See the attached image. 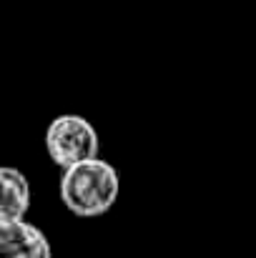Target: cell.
Segmentation results:
<instances>
[{
    "label": "cell",
    "mask_w": 256,
    "mask_h": 258,
    "mask_svg": "<svg viewBox=\"0 0 256 258\" xmlns=\"http://www.w3.org/2000/svg\"><path fill=\"white\" fill-rule=\"evenodd\" d=\"M61 203L78 218H98L108 213L121 196V175L106 158H90L61 171Z\"/></svg>",
    "instance_id": "obj_1"
},
{
    "label": "cell",
    "mask_w": 256,
    "mask_h": 258,
    "mask_svg": "<svg viewBox=\"0 0 256 258\" xmlns=\"http://www.w3.org/2000/svg\"><path fill=\"white\" fill-rule=\"evenodd\" d=\"M45 153L53 166L66 171L100 156V136L85 115L63 113L45 128Z\"/></svg>",
    "instance_id": "obj_2"
},
{
    "label": "cell",
    "mask_w": 256,
    "mask_h": 258,
    "mask_svg": "<svg viewBox=\"0 0 256 258\" xmlns=\"http://www.w3.org/2000/svg\"><path fill=\"white\" fill-rule=\"evenodd\" d=\"M0 258H53V248L35 223H0Z\"/></svg>",
    "instance_id": "obj_3"
},
{
    "label": "cell",
    "mask_w": 256,
    "mask_h": 258,
    "mask_svg": "<svg viewBox=\"0 0 256 258\" xmlns=\"http://www.w3.org/2000/svg\"><path fill=\"white\" fill-rule=\"evenodd\" d=\"M30 180L15 166H0V223L25 221L30 211Z\"/></svg>",
    "instance_id": "obj_4"
}]
</instances>
